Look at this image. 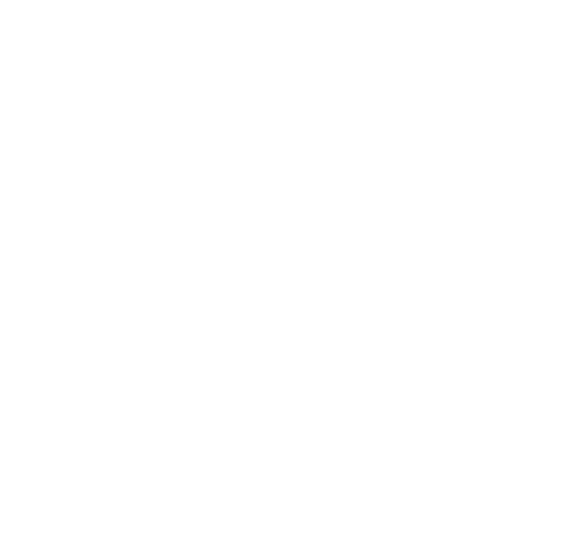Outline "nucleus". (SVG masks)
Segmentation results:
<instances>
[]
</instances>
